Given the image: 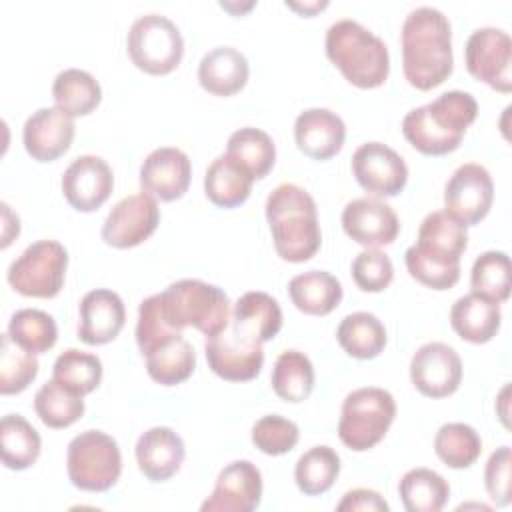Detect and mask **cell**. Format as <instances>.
I'll return each instance as SVG.
<instances>
[{"instance_id":"obj_20","label":"cell","mask_w":512,"mask_h":512,"mask_svg":"<svg viewBox=\"0 0 512 512\" xmlns=\"http://www.w3.org/2000/svg\"><path fill=\"white\" fill-rule=\"evenodd\" d=\"M74 140V120L58 106L40 108L24 122L22 142L38 162H52L68 152Z\"/></svg>"},{"instance_id":"obj_25","label":"cell","mask_w":512,"mask_h":512,"mask_svg":"<svg viewBox=\"0 0 512 512\" xmlns=\"http://www.w3.org/2000/svg\"><path fill=\"white\" fill-rule=\"evenodd\" d=\"M248 60L232 46H218L206 52L198 64L200 86L214 96H232L248 82Z\"/></svg>"},{"instance_id":"obj_49","label":"cell","mask_w":512,"mask_h":512,"mask_svg":"<svg viewBox=\"0 0 512 512\" xmlns=\"http://www.w3.org/2000/svg\"><path fill=\"white\" fill-rule=\"evenodd\" d=\"M338 512L346 510H362V512H388V502L376 492L368 488H354L344 494V498L336 506Z\"/></svg>"},{"instance_id":"obj_37","label":"cell","mask_w":512,"mask_h":512,"mask_svg":"<svg viewBox=\"0 0 512 512\" xmlns=\"http://www.w3.org/2000/svg\"><path fill=\"white\" fill-rule=\"evenodd\" d=\"M34 410L48 428H68L82 418L84 400L52 378L36 392Z\"/></svg>"},{"instance_id":"obj_24","label":"cell","mask_w":512,"mask_h":512,"mask_svg":"<svg viewBox=\"0 0 512 512\" xmlns=\"http://www.w3.org/2000/svg\"><path fill=\"white\" fill-rule=\"evenodd\" d=\"M468 246L466 226L450 216L446 210L430 212L420 228L414 248L430 258L460 264V256Z\"/></svg>"},{"instance_id":"obj_2","label":"cell","mask_w":512,"mask_h":512,"mask_svg":"<svg viewBox=\"0 0 512 512\" xmlns=\"http://www.w3.org/2000/svg\"><path fill=\"white\" fill-rule=\"evenodd\" d=\"M476 114L478 104L472 94L450 90L424 106L412 108L402 120V134L418 152L444 156L460 146Z\"/></svg>"},{"instance_id":"obj_40","label":"cell","mask_w":512,"mask_h":512,"mask_svg":"<svg viewBox=\"0 0 512 512\" xmlns=\"http://www.w3.org/2000/svg\"><path fill=\"white\" fill-rule=\"evenodd\" d=\"M232 318L250 328L262 342L272 340L282 328V310L276 298L266 292H246L236 304Z\"/></svg>"},{"instance_id":"obj_12","label":"cell","mask_w":512,"mask_h":512,"mask_svg":"<svg viewBox=\"0 0 512 512\" xmlns=\"http://www.w3.org/2000/svg\"><path fill=\"white\" fill-rule=\"evenodd\" d=\"M494 184L490 172L474 162L454 170L444 188V210L464 226L484 220L492 208Z\"/></svg>"},{"instance_id":"obj_29","label":"cell","mask_w":512,"mask_h":512,"mask_svg":"<svg viewBox=\"0 0 512 512\" xmlns=\"http://www.w3.org/2000/svg\"><path fill=\"white\" fill-rule=\"evenodd\" d=\"M342 350L358 360L376 358L386 346V328L370 312H352L336 328Z\"/></svg>"},{"instance_id":"obj_32","label":"cell","mask_w":512,"mask_h":512,"mask_svg":"<svg viewBox=\"0 0 512 512\" xmlns=\"http://www.w3.org/2000/svg\"><path fill=\"white\" fill-rule=\"evenodd\" d=\"M52 98L68 116H86L100 104L102 88L90 72L68 68L54 78Z\"/></svg>"},{"instance_id":"obj_45","label":"cell","mask_w":512,"mask_h":512,"mask_svg":"<svg viewBox=\"0 0 512 512\" xmlns=\"http://www.w3.org/2000/svg\"><path fill=\"white\" fill-rule=\"evenodd\" d=\"M300 438V430L296 422L278 416V414H268L262 416L254 426H252V442L254 446L270 456H280L290 452Z\"/></svg>"},{"instance_id":"obj_19","label":"cell","mask_w":512,"mask_h":512,"mask_svg":"<svg viewBox=\"0 0 512 512\" xmlns=\"http://www.w3.org/2000/svg\"><path fill=\"white\" fill-rule=\"evenodd\" d=\"M342 228L354 242L366 248H378L396 240L400 222L386 202L378 198H356L342 210Z\"/></svg>"},{"instance_id":"obj_34","label":"cell","mask_w":512,"mask_h":512,"mask_svg":"<svg viewBox=\"0 0 512 512\" xmlns=\"http://www.w3.org/2000/svg\"><path fill=\"white\" fill-rule=\"evenodd\" d=\"M270 382L284 402H304L314 388V366L306 354L286 350L276 358Z\"/></svg>"},{"instance_id":"obj_31","label":"cell","mask_w":512,"mask_h":512,"mask_svg":"<svg viewBox=\"0 0 512 512\" xmlns=\"http://www.w3.org/2000/svg\"><path fill=\"white\" fill-rule=\"evenodd\" d=\"M196 352L184 336H176L146 354L148 376L162 386H176L192 376Z\"/></svg>"},{"instance_id":"obj_10","label":"cell","mask_w":512,"mask_h":512,"mask_svg":"<svg viewBox=\"0 0 512 512\" xmlns=\"http://www.w3.org/2000/svg\"><path fill=\"white\" fill-rule=\"evenodd\" d=\"M204 350L210 370L230 382L256 378L264 364L262 340L232 318L222 332L206 336Z\"/></svg>"},{"instance_id":"obj_23","label":"cell","mask_w":512,"mask_h":512,"mask_svg":"<svg viewBox=\"0 0 512 512\" xmlns=\"http://www.w3.org/2000/svg\"><path fill=\"white\" fill-rule=\"evenodd\" d=\"M184 456V440L168 426H154L140 434L136 442L138 468L152 482L172 478L180 470Z\"/></svg>"},{"instance_id":"obj_30","label":"cell","mask_w":512,"mask_h":512,"mask_svg":"<svg viewBox=\"0 0 512 512\" xmlns=\"http://www.w3.org/2000/svg\"><path fill=\"white\" fill-rule=\"evenodd\" d=\"M42 440L36 428L20 414H6L0 422V456L10 470H26L40 456Z\"/></svg>"},{"instance_id":"obj_7","label":"cell","mask_w":512,"mask_h":512,"mask_svg":"<svg viewBox=\"0 0 512 512\" xmlns=\"http://www.w3.org/2000/svg\"><path fill=\"white\" fill-rule=\"evenodd\" d=\"M66 470L70 482L86 492L110 490L122 472V454L112 436L102 430H86L68 444Z\"/></svg>"},{"instance_id":"obj_39","label":"cell","mask_w":512,"mask_h":512,"mask_svg":"<svg viewBox=\"0 0 512 512\" xmlns=\"http://www.w3.org/2000/svg\"><path fill=\"white\" fill-rule=\"evenodd\" d=\"M434 450L446 466L460 470L472 466L480 458L482 440L470 424L448 422L436 432Z\"/></svg>"},{"instance_id":"obj_26","label":"cell","mask_w":512,"mask_h":512,"mask_svg":"<svg viewBox=\"0 0 512 512\" xmlns=\"http://www.w3.org/2000/svg\"><path fill=\"white\" fill-rule=\"evenodd\" d=\"M500 306L480 294H466L450 308V324L454 332L472 344L490 342L500 330Z\"/></svg>"},{"instance_id":"obj_42","label":"cell","mask_w":512,"mask_h":512,"mask_svg":"<svg viewBox=\"0 0 512 512\" xmlns=\"http://www.w3.org/2000/svg\"><path fill=\"white\" fill-rule=\"evenodd\" d=\"M470 284L474 294H480L496 304L508 300L512 286L508 254L500 250H488L480 254L472 264Z\"/></svg>"},{"instance_id":"obj_35","label":"cell","mask_w":512,"mask_h":512,"mask_svg":"<svg viewBox=\"0 0 512 512\" xmlns=\"http://www.w3.org/2000/svg\"><path fill=\"white\" fill-rule=\"evenodd\" d=\"M226 154L242 164L254 180L264 178L276 162V146L272 138L260 128H240L230 134Z\"/></svg>"},{"instance_id":"obj_36","label":"cell","mask_w":512,"mask_h":512,"mask_svg":"<svg viewBox=\"0 0 512 512\" xmlns=\"http://www.w3.org/2000/svg\"><path fill=\"white\" fill-rule=\"evenodd\" d=\"M340 474V456L330 446H314L304 452L294 468V480L302 494L318 496L332 488Z\"/></svg>"},{"instance_id":"obj_9","label":"cell","mask_w":512,"mask_h":512,"mask_svg":"<svg viewBox=\"0 0 512 512\" xmlns=\"http://www.w3.org/2000/svg\"><path fill=\"white\" fill-rule=\"evenodd\" d=\"M68 252L56 240L30 244L8 268V284L22 296L54 298L64 284Z\"/></svg>"},{"instance_id":"obj_4","label":"cell","mask_w":512,"mask_h":512,"mask_svg":"<svg viewBox=\"0 0 512 512\" xmlns=\"http://www.w3.org/2000/svg\"><path fill=\"white\" fill-rule=\"evenodd\" d=\"M326 56L358 88H378L390 72V56L382 38L352 18L334 22L326 32Z\"/></svg>"},{"instance_id":"obj_13","label":"cell","mask_w":512,"mask_h":512,"mask_svg":"<svg viewBox=\"0 0 512 512\" xmlns=\"http://www.w3.org/2000/svg\"><path fill=\"white\" fill-rule=\"evenodd\" d=\"M160 222V208L154 196L140 192L122 198L108 212L102 226V240L112 248H132L148 240Z\"/></svg>"},{"instance_id":"obj_16","label":"cell","mask_w":512,"mask_h":512,"mask_svg":"<svg viewBox=\"0 0 512 512\" xmlns=\"http://www.w3.org/2000/svg\"><path fill=\"white\" fill-rule=\"evenodd\" d=\"M112 188V168L100 156H78L62 174L64 198L78 212L98 210L110 198Z\"/></svg>"},{"instance_id":"obj_46","label":"cell","mask_w":512,"mask_h":512,"mask_svg":"<svg viewBox=\"0 0 512 512\" xmlns=\"http://www.w3.org/2000/svg\"><path fill=\"white\" fill-rule=\"evenodd\" d=\"M404 260L410 276L432 290H448L460 278V264H450V262L430 258L418 252L414 246L406 250Z\"/></svg>"},{"instance_id":"obj_22","label":"cell","mask_w":512,"mask_h":512,"mask_svg":"<svg viewBox=\"0 0 512 512\" xmlns=\"http://www.w3.org/2000/svg\"><path fill=\"white\" fill-rule=\"evenodd\" d=\"M124 320V302L116 292L106 288L90 290L80 300L78 338L88 346L108 344L120 334Z\"/></svg>"},{"instance_id":"obj_6","label":"cell","mask_w":512,"mask_h":512,"mask_svg":"<svg viewBox=\"0 0 512 512\" xmlns=\"http://www.w3.org/2000/svg\"><path fill=\"white\" fill-rule=\"evenodd\" d=\"M396 416L394 396L376 386L352 390L342 404L338 438L354 452L374 448L388 432Z\"/></svg>"},{"instance_id":"obj_50","label":"cell","mask_w":512,"mask_h":512,"mask_svg":"<svg viewBox=\"0 0 512 512\" xmlns=\"http://www.w3.org/2000/svg\"><path fill=\"white\" fill-rule=\"evenodd\" d=\"M286 6L302 12V14H314L316 10H322L324 6H328V2H314V4H294V2H286Z\"/></svg>"},{"instance_id":"obj_47","label":"cell","mask_w":512,"mask_h":512,"mask_svg":"<svg viewBox=\"0 0 512 512\" xmlns=\"http://www.w3.org/2000/svg\"><path fill=\"white\" fill-rule=\"evenodd\" d=\"M352 278L364 292H382L394 278V266L382 250L366 248L352 262Z\"/></svg>"},{"instance_id":"obj_8","label":"cell","mask_w":512,"mask_h":512,"mask_svg":"<svg viewBox=\"0 0 512 512\" xmlns=\"http://www.w3.org/2000/svg\"><path fill=\"white\" fill-rule=\"evenodd\" d=\"M126 48L134 66L152 76L172 72L184 56V40L178 26L162 14L136 18L126 36Z\"/></svg>"},{"instance_id":"obj_5","label":"cell","mask_w":512,"mask_h":512,"mask_svg":"<svg viewBox=\"0 0 512 512\" xmlns=\"http://www.w3.org/2000/svg\"><path fill=\"white\" fill-rule=\"evenodd\" d=\"M160 300L166 318L178 330L192 326L204 336H214L222 332L232 318L226 292L196 278H184L170 284L160 292Z\"/></svg>"},{"instance_id":"obj_43","label":"cell","mask_w":512,"mask_h":512,"mask_svg":"<svg viewBox=\"0 0 512 512\" xmlns=\"http://www.w3.org/2000/svg\"><path fill=\"white\" fill-rule=\"evenodd\" d=\"M38 374L36 354L20 348L10 334L0 338V392L4 396L18 394L28 388V384Z\"/></svg>"},{"instance_id":"obj_21","label":"cell","mask_w":512,"mask_h":512,"mask_svg":"<svg viewBox=\"0 0 512 512\" xmlns=\"http://www.w3.org/2000/svg\"><path fill=\"white\" fill-rule=\"evenodd\" d=\"M294 140L298 150L308 158L328 160L342 150L346 124L328 108H308L294 122Z\"/></svg>"},{"instance_id":"obj_41","label":"cell","mask_w":512,"mask_h":512,"mask_svg":"<svg viewBox=\"0 0 512 512\" xmlns=\"http://www.w3.org/2000/svg\"><path fill=\"white\" fill-rule=\"evenodd\" d=\"M8 334L20 348L32 354H44L56 344L58 328L48 312L38 308H22L12 314Z\"/></svg>"},{"instance_id":"obj_15","label":"cell","mask_w":512,"mask_h":512,"mask_svg":"<svg viewBox=\"0 0 512 512\" xmlns=\"http://www.w3.org/2000/svg\"><path fill=\"white\" fill-rule=\"evenodd\" d=\"M410 380L414 388L428 398H446L462 382V360L458 352L444 342L422 344L410 360Z\"/></svg>"},{"instance_id":"obj_14","label":"cell","mask_w":512,"mask_h":512,"mask_svg":"<svg viewBox=\"0 0 512 512\" xmlns=\"http://www.w3.org/2000/svg\"><path fill=\"white\" fill-rule=\"evenodd\" d=\"M356 182L374 196H396L408 182V166L402 156L382 142H366L352 154Z\"/></svg>"},{"instance_id":"obj_28","label":"cell","mask_w":512,"mask_h":512,"mask_svg":"<svg viewBox=\"0 0 512 512\" xmlns=\"http://www.w3.org/2000/svg\"><path fill=\"white\" fill-rule=\"evenodd\" d=\"M292 304L310 316L330 314L342 300V284L326 270H308L288 282Z\"/></svg>"},{"instance_id":"obj_48","label":"cell","mask_w":512,"mask_h":512,"mask_svg":"<svg viewBox=\"0 0 512 512\" xmlns=\"http://www.w3.org/2000/svg\"><path fill=\"white\" fill-rule=\"evenodd\" d=\"M510 464L512 454L510 446H500L496 452L490 454L484 470V486L496 506L510 504Z\"/></svg>"},{"instance_id":"obj_18","label":"cell","mask_w":512,"mask_h":512,"mask_svg":"<svg viewBox=\"0 0 512 512\" xmlns=\"http://www.w3.org/2000/svg\"><path fill=\"white\" fill-rule=\"evenodd\" d=\"M192 178V164L186 152L174 146L152 150L140 166L142 192L156 196L162 202H172L184 196Z\"/></svg>"},{"instance_id":"obj_1","label":"cell","mask_w":512,"mask_h":512,"mask_svg":"<svg viewBox=\"0 0 512 512\" xmlns=\"http://www.w3.org/2000/svg\"><path fill=\"white\" fill-rule=\"evenodd\" d=\"M402 70L416 90H432L452 74V28L432 8H414L402 24Z\"/></svg>"},{"instance_id":"obj_27","label":"cell","mask_w":512,"mask_h":512,"mask_svg":"<svg viewBox=\"0 0 512 512\" xmlns=\"http://www.w3.org/2000/svg\"><path fill=\"white\" fill-rule=\"evenodd\" d=\"M252 182V174L242 164L222 154L214 158L206 170L204 192L214 206L236 208L248 200Z\"/></svg>"},{"instance_id":"obj_38","label":"cell","mask_w":512,"mask_h":512,"mask_svg":"<svg viewBox=\"0 0 512 512\" xmlns=\"http://www.w3.org/2000/svg\"><path fill=\"white\" fill-rule=\"evenodd\" d=\"M52 378L78 396H86L98 388L102 380V362L96 354L78 348L64 350L52 368Z\"/></svg>"},{"instance_id":"obj_17","label":"cell","mask_w":512,"mask_h":512,"mask_svg":"<svg viewBox=\"0 0 512 512\" xmlns=\"http://www.w3.org/2000/svg\"><path fill=\"white\" fill-rule=\"evenodd\" d=\"M262 500V474L250 460H236L222 468L202 512H252Z\"/></svg>"},{"instance_id":"obj_11","label":"cell","mask_w":512,"mask_h":512,"mask_svg":"<svg viewBox=\"0 0 512 512\" xmlns=\"http://www.w3.org/2000/svg\"><path fill=\"white\" fill-rule=\"evenodd\" d=\"M468 72L490 88L508 94L512 90V40L500 28H478L464 46Z\"/></svg>"},{"instance_id":"obj_44","label":"cell","mask_w":512,"mask_h":512,"mask_svg":"<svg viewBox=\"0 0 512 512\" xmlns=\"http://www.w3.org/2000/svg\"><path fill=\"white\" fill-rule=\"evenodd\" d=\"M176 336H182V330L174 328L166 318L160 294H154L142 300L138 308V322H136V344L142 356H146L150 350H154L156 346Z\"/></svg>"},{"instance_id":"obj_3","label":"cell","mask_w":512,"mask_h":512,"mask_svg":"<svg viewBox=\"0 0 512 512\" xmlns=\"http://www.w3.org/2000/svg\"><path fill=\"white\" fill-rule=\"evenodd\" d=\"M276 254L286 262L310 260L322 242L314 198L296 184H280L266 198Z\"/></svg>"},{"instance_id":"obj_33","label":"cell","mask_w":512,"mask_h":512,"mask_svg":"<svg viewBox=\"0 0 512 512\" xmlns=\"http://www.w3.org/2000/svg\"><path fill=\"white\" fill-rule=\"evenodd\" d=\"M398 492L408 512H438L450 498V484L430 468H412L402 476Z\"/></svg>"}]
</instances>
